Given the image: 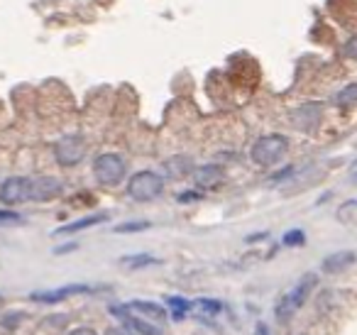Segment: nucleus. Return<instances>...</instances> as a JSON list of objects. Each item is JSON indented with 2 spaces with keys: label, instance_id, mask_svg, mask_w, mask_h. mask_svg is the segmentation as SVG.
Segmentation results:
<instances>
[{
  "label": "nucleus",
  "instance_id": "f257e3e1",
  "mask_svg": "<svg viewBox=\"0 0 357 335\" xmlns=\"http://www.w3.org/2000/svg\"><path fill=\"white\" fill-rule=\"evenodd\" d=\"M287 149H289V140L284 135H264V137H259L252 144L250 157L259 167H272V164H277L287 154Z\"/></svg>",
  "mask_w": 357,
  "mask_h": 335
},
{
  "label": "nucleus",
  "instance_id": "f03ea898",
  "mask_svg": "<svg viewBox=\"0 0 357 335\" xmlns=\"http://www.w3.org/2000/svg\"><path fill=\"white\" fill-rule=\"evenodd\" d=\"M162 191H164V179L154 172H137L128 181V196L139 203L154 201L157 196H162Z\"/></svg>",
  "mask_w": 357,
  "mask_h": 335
},
{
  "label": "nucleus",
  "instance_id": "7ed1b4c3",
  "mask_svg": "<svg viewBox=\"0 0 357 335\" xmlns=\"http://www.w3.org/2000/svg\"><path fill=\"white\" fill-rule=\"evenodd\" d=\"M125 172H128V164L115 152L98 154L93 162V177L98 179L103 186H115V184H120L125 179Z\"/></svg>",
  "mask_w": 357,
  "mask_h": 335
},
{
  "label": "nucleus",
  "instance_id": "20e7f679",
  "mask_svg": "<svg viewBox=\"0 0 357 335\" xmlns=\"http://www.w3.org/2000/svg\"><path fill=\"white\" fill-rule=\"evenodd\" d=\"M54 157L61 167H76L81 159L86 157V142L81 135H64L56 140L54 144Z\"/></svg>",
  "mask_w": 357,
  "mask_h": 335
},
{
  "label": "nucleus",
  "instance_id": "39448f33",
  "mask_svg": "<svg viewBox=\"0 0 357 335\" xmlns=\"http://www.w3.org/2000/svg\"><path fill=\"white\" fill-rule=\"evenodd\" d=\"M0 201L6 206H17V203L30 201V179L27 177H10L0 184Z\"/></svg>",
  "mask_w": 357,
  "mask_h": 335
},
{
  "label": "nucleus",
  "instance_id": "423d86ee",
  "mask_svg": "<svg viewBox=\"0 0 357 335\" xmlns=\"http://www.w3.org/2000/svg\"><path fill=\"white\" fill-rule=\"evenodd\" d=\"M61 181L54 177H37V179H30V201H37V203H45V201H52L61 193Z\"/></svg>",
  "mask_w": 357,
  "mask_h": 335
},
{
  "label": "nucleus",
  "instance_id": "0eeeda50",
  "mask_svg": "<svg viewBox=\"0 0 357 335\" xmlns=\"http://www.w3.org/2000/svg\"><path fill=\"white\" fill-rule=\"evenodd\" d=\"M110 313L118 315V318L123 320L125 330H135V333H139V335H162V330L154 328V325H149L144 318L132 315L128 308H125V306H113V308H110Z\"/></svg>",
  "mask_w": 357,
  "mask_h": 335
},
{
  "label": "nucleus",
  "instance_id": "6e6552de",
  "mask_svg": "<svg viewBox=\"0 0 357 335\" xmlns=\"http://www.w3.org/2000/svg\"><path fill=\"white\" fill-rule=\"evenodd\" d=\"M321 115H323V110L318 103H303L291 113V123H294V128L306 130L308 133V130H313L321 123Z\"/></svg>",
  "mask_w": 357,
  "mask_h": 335
},
{
  "label": "nucleus",
  "instance_id": "1a4fd4ad",
  "mask_svg": "<svg viewBox=\"0 0 357 335\" xmlns=\"http://www.w3.org/2000/svg\"><path fill=\"white\" fill-rule=\"evenodd\" d=\"M84 291H91L86 284H69V286H61V289H50V291H35L30 294L32 301L37 304H59V301L69 299L74 294H84Z\"/></svg>",
  "mask_w": 357,
  "mask_h": 335
},
{
  "label": "nucleus",
  "instance_id": "9d476101",
  "mask_svg": "<svg viewBox=\"0 0 357 335\" xmlns=\"http://www.w3.org/2000/svg\"><path fill=\"white\" fill-rule=\"evenodd\" d=\"M316 284H318V274H313V271L303 274V276H301V281H298V284L294 286L291 294L287 296L289 306H291V308H301V306L306 304L308 296H311V291L316 289Z\"/></svg>",
  "mask_w": 357,
  "mask_h": 335
},
{
  "label": "nucleus",
  "instance_id": "9b49d317",
  "mask_svg": "<svg viewBox=\"0 0 357 335\" xmlns=\"http://www.w3.org/2000/svg\"><path fill=\"white\" fill-rule=\"evenodd\" d=\"M357 255L350 250L345 252H333V255H328L326 260L321 262V269L326 271V274H335V271H345L350 265H355Z\"/></svg>",
  "mask_w": 357,
  "mask_h": 335
},
{
  "label": "nucleus",
  "instance_id": "f8f14e48",
  "mask_svg": "<svg viewBox=\"0 0 357 335\" xmlns=\"http://www.w3.org/2000/svg\"><path fill=\"white\" fill-rule=\"evenodd\" d=\"M164 172L172 179H184V177H189V174H194V162H191L189 157H184V154H176V157L164 162Z\"/></svg>",
  "mask_w": 357,
  "mask_h": 335
},
{
  "label": "nucleus",
  "instance_id": "ddd939ff",
  "mask_svg": "<svg viewBox=\"0 0 357 335\" xmlns=\"http://www.w3.org/2000/svg\"><path fill=\"white\" fill-rule=\"evenodd\" d=\"M194 179L199 186L213 188L223 181V169H220L218 164H206V167H201V169H194Z\"/></svg>",
  "mask_w": 357,
  "mask_h": 335
},
{
  "label": "nucleus",
  "instance_id": "4468645a",
  "mask_svg": "<svg viewBox=\"0 0 357 335\" xmlns=\"http://www.w3.org/2000/svg\"><path fill=\"white\" fill-rule=\"evenodd\" d=\"M128 311H137L142 318H152V320H164V318H167V311H164V306L152 304V301H130Z\"/></svg>",
  "mask_w": 357,
  "mask_h": 335
},
{
  "label": "nucleus",
  "instance_id": "2eb2a0df",
  "mask_svg": "<svg viewBox=\"0 0 357 335\" xmlns=\"http://www.w3.org/2000/svg\"><path fill=\"white\" fill-rule=\"evenodd\" d=\"M108 221V213H96V216H86L81 221H74L69 225L59 228L56 235H69V232H79V230H86V228H93V225H100V223Z\"/></svg>",
  "mask_w": 357,
  "mask_h": 335
},
{
  "label": "nucleus",
  "instance_id": "dca6fc26",
  "mask_svg": "<svg viewBox=\"0 0 357 335\" xmlns=\"http://www.w3.org/2000/svg\"><path fill=\"white\" fill-rule=\"evenodd\" d=\"M120 265L128 267L130 271H137L142 267H152V265H162V260L152 255H130V257H120Z\"/></svg>",
  "mask_w": 357,
  "mask_h": 335
},
{
  "label": "nucleus",
  "instance_id": "f3484780",
  "mask_svg": "<svg viewBox=\"0 0 357 335\" xmlns=\"http://www.w3.org/2000/svg\"><path fill=\"white\" fill-rule=\"evenodd\" d=\"M352 103H357V81L355 84H347L335 96V105H352Z\"/></svg>",
  "mask_w": 357,
  "mask_h": 335
},
{
  "label": "nucleus",
  "instance_id": "a211bd4d",
  "mask_svg": "<svg viewBox=\"0 0 357 335\" xmlns=\"http://www.w3.org/2000/svg\"><path fill=\"white\" fill-rule=\"evenodd\" d=\"M169 308L174 311V315H176V318H184V315L189 313L191 304H189V301H184V299H178V296H172V299H169Z\"/></svg>",
  "mask_w": 357,
  "mask_h": 335
},
{
  "label": "nucleus",
  "instance_id": "6ab92c4d",
  "mask_svg": "<svg viewBox=\"0 0 357 335\" xmlns=\"http://www.w3.org/2000/svg\"><path fill=\"white\" fill-rule=\"evenodd\" d=\"M149 221H130V223H120L115 225V232H139V230H147Z\"/></svg>",
  "mask_w": 357,
  "mask_h": 335
},
{
  "label": "nucleus",
  "instance_id": "aec40b11",
  "mask_svg": "<svg viewBox=\"0 0 357 335\" xmlns=\"http://www.w3.org/2000/svg\"><path fill=\"white\" fill-rule=\"evenodd\" d=\"M282 242L287 247H296V245H303V242H306V235H303V230H289L287 235L282 237Z\"/></svg>",
  "mask_w": 357,
  "mask_h": 335
},
{
  "label": "nucleus",
  "instance_id": "412c9836",
  "mask_svg": "<svg viewBox=\"0 0 357 335\" xmlns=\"http://www.w3.org/2000/svg\"><path fill=\"white\" fill-rule=\"evenodd\" d=\"M199 306L206 311V313H211V315H215V313H220V311H223V306H220V301H211V299L199 301Z\"/></svg>",
  "mask_w": 357,
  "mask_h": 335
},
{
  "label": "nucleus",
  "instance_id": "4be33fe9",
  "mask_svg": "<svg viewBox=\"0 0 357 335\" xmlns=\"http://www.w3.org/2000/svg\"><path fill=\"white\" fill-rule=\"evenodd\" d=\"M0 223H20V213L0 211Z\"/></svg>",
  "mask_w": 357,
  "mask_h": 335
},
{
  "label": "nucleus",
  "instance_id": "5701e85b",
  "mask_svg": "<svg viewBox=\"0 0 357 335\" xmlns=\"http://www.w3.org/2000/svg\"><path fill=\"white\" fill-rule=\"evenodd\" d=\"M345 54L350 57V59H355V61H357V35L352 37V40L345 45Z\"/></svg>",
  "mask_w": 357,
  "mask_h": 335
},
{
  "label": "nucleus",
  "instance_id": "b1692460",
  "mask_svg": "<svg viewBox=\"0 0 357 335\" xmlns=\"http://www.w3.org/2000/svg\"><path fill=\"white\" fill-rule=\"evenodd\" d=\"M201 198V193H196V191H184L181 196H178V203H191V201H199Z\"/></svg>",
  "mask_w": 357,
  "mask_h": 335
},
{
  "label": "nucleus",
  "instance_id": "393cba45",
  "mask_svg": "<svg viewBox=\"0 0 357 335\" xmlns=\"http://www.w3.org/2000/svg\"><path fill=\"white\" fill-rule=\"evenodd\" d=\"M71 250H76V242H69V245H61V247H56V255H66V252H71Z\"/></svg>",
  "mask_w": 357,
  "mask_h": 335
},
{
  "label": "nucleus",
  "instance_id": "a878e982",
  "mask_svg": "<svg viewBox=\"0 0 357 335\" xmlns=\"http://www.w3.org/2000/svg\"><path fill=\"white\" fill-rule=\"evenodd\" d=\"M69 335H98L93 328H76V330H71Z\"/></svg>",
  "mask_w": 357,
  "mask_h": 335
},
{
  "label": "nucleus",
  "instance_id": "bb28decb",
  "mask_svg": "<svg viewBox=\"0 0 357 335\" xmlns=\"http://www.w3.org/2000/svg\"><path fill=\"white\" fill-rule=\"evenodd\" d=\"M105 335H132L130 330H125V328H108L105 330Z\"/></svg>",
  "mask_w": 357,
  "mask_h": 335
},
{
  "label": "nucleus",
  "instance_id": "cd10ccee",
  "mask_svg": "<svg viewBox=\"0 0 357 335\" xmlns=\"http://www.w3.org/2000/svg\"><path fill=\"white\" fill-rule=\"evenodd\" d=\"M257 330H259V335H267V328H264V325H259Z\"/></svg>",
  "mask_w": 357,
  "mask_h": 335
}]
</instances>
